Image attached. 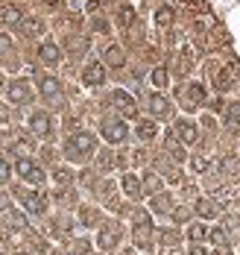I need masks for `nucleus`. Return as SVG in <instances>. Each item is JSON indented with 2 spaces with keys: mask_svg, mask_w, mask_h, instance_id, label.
<instances>
[{
  "mask_svg": "<svg viewBox=\"0 0 240 255\" xmlns=\"http://www.w3.org/2000/svg\"><path fill=\"white\" fill-rule=\"evenodd\" d=\"M80 220L85 226H97L100 223V211L97 208H80Z\"/></svg>",
  "mask_w": 240,
  "mask_h": 255,
  "instance_id": "22",
  "label": "nucleus"
},
{
  "mask_svg": "<svg viewBox=\"0 0 240 255\" xmlns=\"http://www.w3.org/2000/svg\"><path fill=\"white\" fill-rule=\"evenodd\" d=\"M120 185H123V191H126V197H129V200H141V194H144V185H141V179L135 176V173H123Z\"/></svg>",
  "mask_w": 240,
  "mask_h": 255,
  "instance_id": "10",
  "label": "nucleus"
},
{
  "mask_svg": "<svg viewBox=\"0 0 240 255\" xmlns=\"http://www.w3.org/2000/svg\"><path fill=\"white\" fill-rule=\"evenodd\" d=\"M9 179H12V167H9V161L0 155V185H6Z\"/></svg>",
  "mask_w": 240,
  "mask_h": 255,
  "instance_id": "30",
  "label": "nucleus"
},
{
  "mask_svg": "<svg viewBox=\"0 0 240 255\" xmlns=\"http://www.w3.org/2000/svg\"><path fill=\"white\" fill-rule=\"evenodd\" d=\"M6 118H9V112H6V106H0V124H6Z\"/></svg>",
  "mask_w": 240,
  "mask_h": 255,
  "instance_id": "40",
  "label": "nucleus"
},
{
  "mask_svg": "<svg viewBox=\"0 0 240 255\" xmlns=\"http://www.w3.org/2000/svg\"><path fill=\"white\" fill-rule=\"evenodd\" d=\"M167 150H170V155H173L176 161H185V153H182V147H179V144H173V141H170V147H167Z\"/></svg>",
  "mask_w": 240,
  "mask_h": 255,
  "instance_id": "32",
  "label": "nucleus"
},
{
  "mask_svg": "<svg viewBox=\"0 0 240 255\" xmlns=\"http://www.w3.org/2000/svg\"><path fill=\"white\" fill-rule=\"evenodd\" d=\"M141 185H144L147 191H159V188H161V182H159L156 173H144V182H141Z\"/></svg>",
  "mask_w": 240,
  "mask_h": 255,
  "instance_id": "29",
  "label": "nucleus"
},
{
  "mask_svg": "<svg viewBox=\"0 0 240 255\" xmlns=\"http://www.w3.org/2000/svg\"><path fill=\"white\" fill-rule=\"evenodd\" d=\"M15 173L24 179L27 185H35V188L44 182V170H41V167H38L32 158H27V155H21V158H18V164H15Z\"/></svg>",
  "mask_w": 240,
  "mask_h": 255,
  "instance_id": "4",
  "label": "nucleus"
},
{
  "mask_svg": "<svg viewBox=\"0 0 240 255\" xmlns=\"http://www.w3.org/2000/svg\"><path fill=\"white\" fill-rule=\"evenodd\" d=\"M100 132H103V138H106L108 144H123L129 138V129H126V124L120 118H103Z\"/></svg>",
  "mask_w": 240,
  "mask_h": 255,
  "instance_id": "2",
  "label": "nucleus"
},
{
  "mask_svg": "<svg viewBox=\"0 0 240 255\" xmlns=\"http://www.w3.org/2000/svg\"><path fill=\"white\" fill-rule=\"evenodd\" d=\"M208 235H211V241L217 244V247H229V235H226V229H211Z\"/></svg>",
  "mask_w": 240,
  "mask_h": 255,
  "instance_id": "28",
  "label": "nucleus"
},
{
  "mask_svg": "<svg viewBox=\"0 0 240 255\" xmlns=\"http://www.w3.org/2000/svg\"><path fill=\"white\" fill-rule=\"evenodd\" d=\"M135 244L141 250H153V223H150V214L147 211H138L135 214Z\"/></svg>",
  "mask_w": 240,
  "mask_h": 255,
  "instance_id": "3",
  "label": "nucleus"
},
{
  "mask_svg": "<svg viewBox=\"0 0 240 255\" xmlns=\"http://www.w3.org/2000/svg\"><path fill=\"white\" fill-rule=\"evenodd\" d=\"M74 255H88V241H77L74 244Z\"/></svg>",
  "mask_w": 240,
  "mask_h": 255,
  "instance_id": "35",
  "label": "nucleus"
},
{
  "mask_svg": "<svg viewBox=\"0 0 240 255\" xmlns=\"http://www.w3.org/2000/svg\"><path fill=\"white\" fill-rule=\"evenodd\" d=\"M9 226H12V229H21V226H24V217H21V214H9Z\"/></svg>",
  "mask_w": 240,
  "mask_h": 255,
  "instance_id": "36",
  "label": "nucleus"
},
{
  "mask_svg": "<svg viewBox=\"0 0 240 255\" xmlns=\"http://www.w3.org/2000/svg\"><path fill=\"white\" fill-rule=\"evenodd\" d=\"M0 21H3L6 26H18L21 21H24V15H21L18 6H3V9H0Z\"/></svg>",
  "mask_w": 240,
  "mask_h": 255,
  "instance_id": "15",
  "label": "nucleus"
},
{
  "mask_svg": "<svg viewBox=\"0 0 240 255\" xmlns=\"http://www.w3.org/2000/svg\"><path fill=\"white\" fill-rule=\"evenodd\" d=\"M41 94H44V100L56 103L62 97V85H59V79L56 77H44L41 79Z\"/></svg>",
  "mask_w": 240,
  "mask_h": 255,
  "instance_id": "13",
  "label": "nucleus"
},
{
  "mask_svg": "<svg viewBox=\"0 0 240 255\" xmlns=\"http://www.w3.org/2000/svg\"><path fill=\"white\" fill-rule=\"evenodd\" d=\"M18 26H21V32H24V35H38V32L44 29V24H41L38 18H24Z\"/></svg>",
  "mask_w": 240,
  "mask_h": 255,
  "instance_id": "19",
  "label": "nucleus"
},
{
  "mask_svg": "<svg viewBox=\"0 0 240 255\" xmlns=\"http://www.w3.org/2000/svg\"><path fill=\"white\" fill-rule=\"evenodd\" d=\"M97 244H100V250H114L117 244H120V229L117 226H106V229L100 232V238H97Z\"/></svg>",
  "mask_w": 240,
  "mask_h": 255,
  "instance_id": "11",
  "label": "nucleus"
},
{
  "mask_svg": "<svg viewBox=\"0 0 240 255\" xmlns=\"http://www.w3.org/2000/svg\"><path fill=\"white\" fill-rule=\"evenodd\" d=\"M196 214L205 217V220H211V217H217V205H214L211 200H199V203H196Z\"/></svg>",
  "mask_w": 240,
  "mask_h": 255,
  "instance_id": "21",
  "label": "nucleus"
},
{
  "mask_svg": "<svg viewBox=\"0 0 240 255\" xmlns=\"http://www.w3.org/2000/svg\"><path fill=\"white\" fill-rule=\"evenodd\" d=\"M164 255H182V253H179V250H167Z\"/></svg>",
  "mask_w": 240,
  "mask_h": 255,
  "instance_id": "42",
  "label": "nucleus"
},
{
  "mask_svg": "<svg viewBox=\"0 0 240 255\" xmlns=\"http://www.w3.org/2000/svg\"><path fill=\"white\" fill-rule=\"evenodd\" d=\"M173 220H179V223L187 220V208H176V211H173Z\"/></svg>",
  "mask_w": 240,
  "mask_h": 255,
  "instance_id": "38",
  "label": "nucleus"
},
{
  "mask_svg": "<svg viewBox=\"0 0 240 255\" xmlns=\"http://www.w3.org/2000/svg\"><path fill=\"white\" fill-rule=\"evenodd\" d=\"M176 138L182 144H193L196 141V127L190 121H176Z\"/></svg>",
  "mask_w": 240,
  "mask_h": 255,
  "instance_id": "14",
  "label": "nucleus"
},
{
  "mask_svg": "<svg viewBox=\"0 0 240 255\" xmlns=\"http://www.w3.org/2000/svg\"><path fill=\"white\" fill-rule=\"evenodd\" d=\"M111 103H114V106H117V112H120V115H126V118H135V115H138L135 100L126 94V91H120V88H117V91H111Z\"/></svg>",
  "mask_w": 240,
  "mask_h": 255,
  "instance_id": "6",
  "label": "nucleus"
},
{
  "mask_svg": "<svg viewBox=\"0 0 240 255\" xmlns=\"http://www.w3.org/2000/svg\"><path fill=\"white\" fill-rule=\"evenodd\" d=\"M0 255H6V253H0Z\"/></svg>",
  "mask_w": 240,
  "mask_h": 255,
  "instance_id": "45",
  "label": "nucleus"
},
{
  "mask_svg": "<svg viewBox=\"0 0 240 255\" xmlns=\"http://www.w3.org/2000/svg\"><path fill=\"white\" fill-rule=\"evenodd\" d=\"M150 82H153L156 88H167V85H170V77H167V71H164V68H156V71L150 74Z\"/></svg>",
  "mask_w": 240,
  "mask_h": 255,
  "instance_id": "23",
  "label": "nucleus"
},
{
  "mask_svg": "<svg viewBox=\"0 0 240 255\" xmlns=\"http://www.w3.org/2000/svg\"><path fill=\"white\" fill-rule=\"evenodd\" d=\"M190 255H208L202 247H190Z\"/></svg>",
  "mask_w": 240,
  "mask_h": 255,
  "instance_id": "41",
  "label": "nucleus"
},
{
  "mask_svg": "<svg viewBox=\"0 0 240 255\" xmlns=\"http://www.w3.org/2000/svg\"><path fill=\"white\" fill-rule=\"evenodd\" d=\"M53 179L59 182V185H68V182H71V170H56Z\"/></svg>",
  "mask_w": 240,
  "mask_h": 255,
  "instance_id": "33",
  "label": "nucleus"
},
{
  "mask_svg": "<svg viewBox=\"0 0 240 255\" xmlns=\"http://www.w3.org/2000/svg\"><path fill=\"white\" fill-rule=\"evenodd\" d=\"M156 21H159L161 26H167L170 21H173V9H167V6H161V9H159V15H156Z\"/></svg>",
  "mask_w": 240,
  "mask_h": 255,
  "instance_id": "31",
  "label": "nucleus"
},
{
  "mask_svg": "<svg viewBox=\"0 0 240 255\" xmlns=\"http://www.w3.org/2000/svg\"><path fill=\"white\" fill-rule=\"evenodd\" d=\"M38 59L44 62V65H59L62 62V50H59V44H53V41H44L41 47H38Z\"/></svg>",
  "mask_w": 240,
  "mask_h": 255,
  "instance_id": "9",
  "label": "nucleus"
},
{
  "mask_svg": "<svg viewBox=\"0 0 240 255\" xmlns=\"http://www.w3.org/2000/svg\"><path fill=\"white\" fill-rule=\"evenodd\" d=\"M111 164H114V155H111V153L100 155V167H111Z\"/></svg>",
  "mask_w": 240,
  "mask_h": 255,
  "instance_id": "37",
  "label": "nucleus"
},
{
  "mask_svg": "<svg viewBox=\"0 0 240 255\" xmlns=\"http://www.w3.org/2000/svg\"><path fill=\"white\" fill-rule=\"evenodd\" d=\"M226 127L232 132H240V103H232L226 109Z\"/></svg>",
  "mask_w": 240,
  "mask_h": 255,
  "instance_id": "18",
  "label": "nucleus"
},
{
  "mask_svg": "<svg viewBox=\"0 0 240 255\" xmlns=\"http://www.w3.org/2000/svg\"><path fill=\"white\" fill-rule=\"evenodd\" d=\"M0 211H9V200H6V194H0Z\"/></svg>",
  "mask_w": 240,
  "mask_h": 255,
  "instance_id": "39",
  "label": "nucleus"
},
{
  "mask_svg": "<svg viewBox=\"0 0 240 255\" xmlns=\"http://www.w3.org/2000/svg\"><path fill=\"white\" fill-rule=\"evenodd\" d=\"M153 211H170V194H159L153 200Z\"/></svg>",
  "mask_w": 240,
  "mask_h": 255,
  "instance_id": "27",
  "label": "nucleus"
},
{
  "mask_svg": "<svg viewBox=\"0 0 240 255\" xmlns=\"http://www.w3.org/2000/svg\"><path fill=\"white\" fill-rule=\"evenodd\" d=\"M150 112H153L156 118H167V115H170V100H167V97H161V94L150 97Z\"/></svg>",
  "mask_w": 240,
  "mask_h": 255,
  "instance_id": "16",
  "label": "nucleus"
},
{
  "mask_svg": "<svg viewBox=\"0 0 240 255\" xmlns=\"http://www.w3.org/2000/svg\"><path fill=\"white\" fill-rule=\"evenodd\" d=\"M82 82H85L88 88H97V85H103V82H106V68H103L100 62H91V65L82 71Z\"/></svg>",
  "mask_w": 240,
  "mask_h": 255,
  "instance_id": "7",
  "label": "nucleus"
},
{
  "mask_svg": "<svg viewBox=\"0 0 240 255\" xmlns=\"http://www.w3.org/2000/svg\"><path fill=\"white\" fill-rule=\"evenodd\" d=\"M21 255H27V253H21Z\"/></svg>",
  "mask_w": 240,
  "mask_h": 255,
  "instance_id": "44",
  "label": "nucleus"
},
{
  "mask_svg": "<svg viewBox=\"0 0 240 255\" xmlns=\"http://www.w3.org/2000/svg\"><path fill=\"white\" fill-rule=\"evenodd\" d=\"M190 167H193L196 173H202V170L208 167V158H193V161H190Z\"/></svg>",
  "mask_w": 240,
  "mask_h": 255,
  "instance_id": "34",
  "label": "nucleus"
},
{
  "mask_svg": "<svg viewBox=\"0 0 240 255\" xmlns=\"http://www.w3.org/2000/svg\"><path fill=\"white\" fill-rule=\"evenodd\" d=\"M187 97H190V103H196V106L205 103V85L202 82H190L187 85Z\"/></svg>",
  "mask_w": 240,
  "mask_h": 255,
  "instance_id": "20",
  "label": "nucleus"
},
{
  "mask_svg": "<svg viewBox=\"0 0 240 255\" xmlns=\"http://www.w3.org/2000/svg\"><path fill=\"white\" fill-rule=\"evenodd\" d=\"M0 82H3V79H0Z\"/></svg>",
  "mask_w": 240,
  "mask_h": 255,
  "instance_id": "46",
  "label": "nucleus"
},
{
  "mask_svg": "<svg viewBox=\"0 0 240 255\" xmlns=\"http://www.w3.org/2000/svg\"><path fill=\"white\" fill-rule=\"evenodd\" d=\"M21 200H24V205H27V211H32V214H41V211L47 208L44 194H38V191H29V194H24Z\"/></svg>",
  "mask_w": 240,
  "mask_h": 255,
  "instance_id": "12",
  "label": "nucleus"
},
{
  "mask_svg": "<svg viewBox=\"0 0 240 255\" xmlns=\"http://www.w3.org/2000/svg\"><path fill=\"white\" fill-rule=\"evenodd\" d=\"M187 238H190V241H202V238H208V229H205L202 223H193V226L187 229Z\"/></svg>",
  "mask_w": 240,
  "mask_h": 255,
  "instance_id": "26",
  "label": "nucleus"
},
{
  "mask_svg": "<svg viewBox=\"0 0 240 255\" xmlns=\"http://www.w3.org/2000/svg\"><path fill=\"white\" fill-rule=\"evenodd\" d=\"M97 153V138L91 132H74L65 141V155L68 161H88L91 155Z\"/></svg>",
  "mask_w": 240,
  "mask_h": 255,
  "instance_id": "1",
  "label": "nucleus"
},
{
  "mask_svg": "<svg viewBox=\"0 0 240 255\" xmlns=\"http://www.w3.org/2000/svg\"><path fill=\"white\" fill-rule=\"evenodd\" d=\"M50 255H59V253H50Z\"/></svg>",
  "mask_w": 240,
  "mask_h": 255,
  "instance_id": "43",
  "label": "nucleus"
},
{
  "mask_svg": "<svg viewBox=\"0 0 240 255\" xmlns=\"http://www.w3.org/2000/svg\"><path fill=\"white\" fill-rule=\"evenodd\" d=\"M0 56H6V59L12 56V59H15V47H12V38H9V35H3V32H0Z\"/></svg>",
  "mask_w": 240,
  "mask_h": 255,
  "instance_id": "25",
  "label": "nucleus"
},
{
  "mask_svg": "<svg viewBox=\"0 0 240 255\" xmlns=\"http://www.w3.org/2000/svg\"><path fill=\"white\" fill-rule=\"evenodd\" d=\"M106 62L111 65V68H120V65H123V50H120V47H108L106 50Z\"/></svg>",
  "mask_w": 240,
  "mask_h": 255,
  "instance_id": "24",
  "label": "nucleus"
},
{
  "mask_svg": "<svg viewBox=\"0 0 240 255\" xmlns=\"http://www.w3.org/2000/svg\"><path fill=\"white\" fill-rule=\"evenodd\" d=\"M29 129H32L35 135H41V138H50V132H53V121H50V115L35 112V115L29 118Z\"/></svg>",
  "mask_w": 240,
  "mask_h": 255,
  "instance_id": "8",
  "label": "nucleus"
},
{
  "mask_svg": "<svg viewBox=\"0 0 240 255\" xmlns=\"http://www.w3.org/2000/svg\"><path fill=\"white\" fill-rule=\"evenodd\" d=\"M138 138L141 141H153L156 135H159V127H156V121H138Z\"/></svg>",
  "mask_w": 240,
  "mask_h": 255,
  "instance_id": "17",
  "label": "nucleus"
},
{
  "mask_svg": "<svg viewBox=\"0 0 240 255\" xmlns=\"http://www.w3.org/2000/svg\"><path fill=\"white\" fill-rule=\"evenodd\" d=\"M6 97H9V103H12V106L29 103V97H32V91H29V82H27V79H15V82L6 88Z\"/></svg>",
  "mask_w": 240,
  "mask_h": 255,
  "instance_id": "5",
  "label": "nucleus"
}]
</instances>
